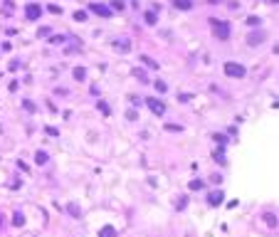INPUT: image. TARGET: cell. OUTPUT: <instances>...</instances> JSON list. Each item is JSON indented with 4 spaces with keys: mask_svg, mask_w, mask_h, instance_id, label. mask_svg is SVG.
Returning a JSON list of instances; mask_svg holds the SVG:
<instances>
[{
    "mask_svg": "<svg viewBox=\"0 0 279 237\" xmlns=\"http://www.w3.org/2000/svg\"><path fill=\"white\" fill-rule=\"evenodd\" d=\"M212 32H215L217 40H227L230 37V25L222 22V20H212Z\"/></svg>",
    "mask_w": 279,
    "mask_h": 237,
    "instance_id": "obj_1",
    "label": "cell"
},
{
    "mask_svg": "<svg viewBox=\"0 0 279 237\" xmlns=\"http://www.w3.org/2000/svg\"><path fill=\"white\" fill-rule=\"evenodd\" d=\"M225 74H227V77H237V79H242V77H244V67H242V64H237V62H227V64H225Z\"/></svg>",
    "mask_w": 279,
    "mask_h": 237,
    "instance_id": "obj_2",
    "label": "cell"
},
{
    "mask_svg": "<svg viewBox=\"0 0 279 237\" xmlns=\"http://www.w3.org/2000/svg\"><path fill=\"white\" fill-rule=\"evenodd\" d=\"M25 15H27V20H37V17L42 15V7L35 5V2H30V5L25 7Z\"/></svg>",
    "mask_w": 279,
    "mask_h": 237,
    "instance_id": "obj_3",
    "label": "cell"
},
{
    "mask_svg": "<svg viewBox=\"0 0 279 237\" xmlns=\"http://www.w3.org/2000/svg\"><path fill=\"white\" fill-rule=\"evenodd\" d=\"M146 104H148V109H151L153 114L163 116V111H166V106H163V102H158V99H146Z\"/></svg>",
    "mask_w": 279,
    "mask_h": 237,
    "instance_id": "obj_4",
    "label": "cell"
},
{
    "mask_svg": "<svg viewBox=\"0 0 279 237\" xmlns=\"http://www.w3.org/2000/svg\"><path fill=\"white\" fill-rule=\"evenodd\" d=\"M89 10H92V12H97V15H102V17H109V15H111V7L99 5V2H92V5H89Z\"/></svg>",
    "mask_w": 279,
    "mask_h": 237,
    "instance_id": "obj_5",
    "label": "cell"
},
{
    "mask_svg": "<svg viewBox=\"0 0 279 237\" xmlns=\"http://www.w3.org/2000/svg\"><path fill=\"white\" fill-rule=\"evenodd\" d=\"M222 198H225V195H222L220 190H215V193H210V195H208V203L210 205H220V203H222Z\"/></svg>",
    "mask_w": 279,
    "mask_h": 237,
    "instance_id": "obj_6",
    "label": "cell"
},
{
    "mask_svg": "<svg viewBox=\"0 0 279 237\" xmlns=\"http://www.w3.org/2000/svg\"><path fill=\"white\" fill-rule=\"evenodd\" d=\"M173 5L178 7V10H190V7H193L190 0H173Z\"/></svg>",
    "mask_w": 279,
    "mask_h": 237,
    "instance_id": "obj_7",
    "label": "cell"
},
{
    "mask_svg": "<svg viewBox=\"0 0 279 237\" xmlns=\"http://www.w3.org/2000/svg\"><path fill=\"white\" fill-rule=\"evenodd\" d=\"M116 235V230L111 227V225H106V227H102V232H99V237H114Z\"/></svg>",
    "mask_w": 279,
    "mask_h": 237,
    "instance_id": "obj_8",
    "label": "cell"
},
{
    "mask_svg": "<svg viewBox=\"0 0 279 237\" xmlns=\"http://www.w3.org/2000/svg\"><path fill=\"white\" fill-rule=\"evenodd\" d=\"M84 77H87V69H84V67L74 69V79H77V82H84Z\"/></svg>",
    "mask_w": 279,
    "mask_h": 237,
    "instance_id": "obj_9",
    "label": "cell"
},
{
    "mask_svg": "<svg viewBox=\"0 0 279 237\" xmlns=\"http://www.w3.org/2000/svg\"><path fill=\"white\" fill-rule=\"evenodd\" d=\"M35 161L40 163V166H42V163H47V153H45V151H37V153H35Z\"/></svg>",
    "mask_w": 279,
    "mask_h": 237,
    "instance_id": "obj_10",
    "label": "cell"
},
{
    "mask_svg": "<svg viewBox=\"0 0 279 237\" xmlns=\"http://www.w3.org/2000/svg\"><path fill=\"white\" fill-rule=\"evenodd\" d=\"M114 47H116V50H121V52H126V50H129L131 45H129L126 40H121V42H114Z\"/></svg>",
    "mask_w": 279,
    "mask_h": 237,
    "instance_id": "obj_11",
    "label": "cell"
},
{
    "mask_svg": "<svg viewBox=\"0 0 279 237\" xmlns=\"http://www.w3.org/2000/svg\"><path fill=\"white\" fill-rule=\"evenodd\" d=\"M74 20H77V22H84V20H87V12H84V10H77V12H74Z\"/></svg>",
    "mask_w": 279,
    "mask_h": 237,
    "instance_id": "obj_12",
    "label": "cell"
},
{
    "mask_svg": "<svg viewBox=\"0 0 279 237\" xmlns=\"http://www.w3.org/2000/svg\"><path fill=\"white\" fill-rule=\"evenodd\" d=\"M262 37H264V35H262V32L252 35V37H249V45H259V42H262Z\"/></svg>",
    "mask_w": 279,
    "mask_h": 237,
    "instance_id": "obj_13",
    "label": "cell"
},
{
    "mask_svg": "<svg viewBox=\"0 0 279 237\" xmlns=\"http://www.w3.org/2000/svg\"><path fill=\"white\" fill-rule=\"evenodd\" d=\"M12 222H15L17 227H20V225H25V217H22L20 212H15V217H12Z\"/></svg>",
    "mask_w": 279,
    "mask_h": 237,
    "instance_id": "obj_14",
    "label": "cell"
},
{
    "mask_svg": "<svg viewBox=\"0 0 279 237\" xmlns=\"http://www.w3.org/2000/svg\"><path fill=\"white\" fill-rule=\"evenodd\" d=\"M141 59H143V64H146V67H158V64H156V62H153V59H151V57H146V55H143V57H141Z\"/></svg>",
    "mask_w": 279,
    "mask_h": 237,
    "instance_id": "obj_15",
    "label": "cell"
},
{
    "mask_svg": "<svg viewBox=\"0 0 279 237\" xmlns=\"http://www.w3.org/2000/svg\"><path fill=\"white\" fill-rule=\"evenodd\" d=\"M134 77H139L141 82H148V79H146V74H143V69H134Z\"/></svg>",
    "mask_w": 279,
    "mask_h": 237,
    "instance_id": "obj_16",
    "label": "cell"
},
{
    "mask_svg": "<svg viewBox=\"0 0 279 237\" xmlns=\"http://www.w3.org/2000/svg\"><path fill=\"white\" fill-rule=\"evenodd\" d=\"M50 42H54V45H62V42H64V37H62V35H54Z\"/></svg>",
    "mask_w": 279,
    "mask_h": 237,
    "instance_id": "obj_17",
    "label": "cell"
},
{
    "mask_svg": "<svg viewBox=\"0 0 279 237\" xmlns=\"http://www.w3.org/2000/svg\"><path fill=\"white\" fill-rule=\"evenodd\" d=\"M67 210H69V212H72V215H74V217H79V207H77V205H69Z\"/></svg>",
    "mask_w": 279,
    "mask_h": 237,
    "instance_id": "obj_18",
    "label": "cell"
},
{
    "mask_svg": "<svg viewBox=\"0 0 279 237\" xmlns=\"http://www.w3.org/2000/svg\"><path fill=\"white\" fill-rule=\"evenodd\" d=\"M111 7H114V10H124V2H119V0H114V2H111Z\"/></svg>",
    "mask_w": 279,
    "mask_h": 237,
    "instance_id": "obj_19",
    "label": "cell"
},
{
    "mask_svg": "<svg viewBox=\"0 0 279 237\" xmlns=\"http://www.w3.org/2000/svg\"><path fill=\"white\" fill-rule=\"evenodd\" d=\"M146 22H151V25H153V22H156V15H153V12H146Z\"/></svg>",
    "mask_w": 279,
    "mask_h": 237,
    "instance_id": "obj_20",
    "label": "cell"
},
{
    "mask_svg": "<svg viewBox=\"0 0 279 237\" xmlns=\"http://www.w3.org/2000/svg\"><path fill=\"white\" fill-rule=\"evenodd\" d=\"M190 188H193V190H200V188H203V183H200V180H193V183H190Z\"/></svg>",
    "mask_w": 279,
    "mask_h": 237,
    "instance_id": "obj_21",
    "label": "cell"
},
{
    "mask_svg": "<svg viewBox=\"0 0 279 237\" xmlns=\"http://www.w3.org/2000/svg\"><path fill=\"white\" fill-rule=\"evenodd\" d=\"M264 217H267V222H269V225H274V227H277V217H274V215H264Z\"/></svg>",
    "mask_w": 279,
    "mask_h": 237,
    "instance_id": "obj_22",
    "label": "cell"
},
{
    "mask_svg": "<svg viewBox=\"0 0 279 237\" xmlns=\"http://www.w3.org/2000/svg\"><path fill=\"white\" fill-rule=\"evenodd\" d=\"M37 35H40V37H45V35H50V27H40V30H37Z\"/></svg>",
    "mask_w": 279,
    "mask_h": 237,
    "instance_id": "obj_23",
    "label": "cell"
},
{
    "mask_svg": "<svg viewBox=\"0 0 279 237\" xmlns=\"http://www.w3.org/2000/svg\"><path fill=\"white\" fill-rule=\"evenodd\" d=\"M97 106H99V109H102L104 114H109V106H106V102H99V104H97Z\"/></svg>",
    "mask_w": 279,
    "mask_h": 237,
    "instance_id": "obj_24",
    "label": "cell"
},
{
    "mask_svg": "<svg viewBox=\"0 0 279 237\" xmlns=\"http://www.w3.org/2000/svg\"><path fill=\"white\" fill-rule=\"evenodd\" d=\"M215 158H217V163H225V156H222V151H217V153H215Z\"/></svg>",
    "mask_w": 279,
    "mask_h": 237,
    "instance_id": "obj_25",
    "label": "cell"
}]
</instances>
